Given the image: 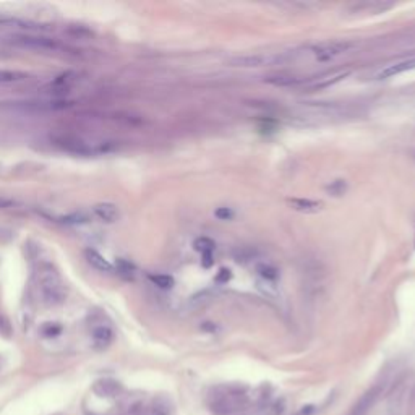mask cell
<instances>
[{
	"label": "cell",
	"instance_id": "4",
	"mask_svg": "<svg viewBox=\"0 0 415 415\" xmlns=\"http://www.w3.org/2000/svg\"><path fill=\"white\" fill-rule=\"evenodd\" d=\"M381 394H383L381 385H375L373 388H370L365 394L354 404V407L350 409L349 415H368L376 406V402L380 401Z\"/></svg>",
	"mask_w": 415,
	"mask_h": 415
},
{
	"label": "cell",
	"instance_id": "19",
	"mask_svg": "<svg viewBox=\"0 0 415 415\" xmlns=\"http://www.w3.org/2000/svg\"><path fill=\"white\" fill-rule=\"evenodd\" d=\"M346 190H347V184H346V180H334V182H331L328 187H326V191L329 195H333V196H340V195H344L346 193Z\"/></svg>",
	"mask_w": 415,
	"mask_h": 415
},
{
	"label": "cell",
	"instance_id": "18",
	"mask_svg": "<svg viewBox=\"0 0 415 415\" xmlns=\"http://www.w3.org/2000/svg\"><path fill=\"white\" fill-rule=\"evenodd\" d=\"M193 247L196 251H200L201 255H206V253H212V250L216 248V243L212 242L209 237H200L195 240Z\"/></svg>",
	"mask_w": 415,
	"mask_h": 415
},
{
	"label": "cell",
	"instance_id": "7",
	"mask_svg": "<svg viewBox=\"0 0 415 415\" xmlns=\"http://www.w3.org/2000/svg\"><path fill=\"white\" fill-rule=\"evenodd\" d=\"M93 392L96 396H99V398H115V396H119L122 392V385L119 381L109 380V378L99 380V381L94 383Z\"/></svg>",
	"mask_w": 415,
	"mask_h": 415
},
{
	"label": "cell",
	"instance_id": "22",
	"mask_svg": "<svg viewBox=\"0 0 415 415\" xmlns=\"http://www.w3.org/2000/svg\"><path fill=\"white\" fill-rule=\"evenodd\" d=\"M230 278H232V273H230V269L222 268V269L218 273V276H216V281H218V282H227Z\"/></svg>",
	"mask_w": 415,
	"mask_h": 415
},
{
	"label": "cell",
	"instance_id": "11",
	"mask_svg": "<svg viewBox=\"0 0 415 415\" xmlns=\"http://www.w3.org/2000/svg\"><path fill=\"white\" fill-rule=\"evenodd\" d=\"M93 342L96 347H99V349H105L107 346H111V342L114 340V331L109 328V326H105V324H101V326H96L93 329Z\"/></svg>",
	"mask_w": 415,
	"mask_h": 415
},
{
	"label": "cell",
	"instance_id": "13",
	"mask_svg": "<svg viewBox=\"0 0 415 415\" xmlns=\"http://www.w3.org/2000/svg\"><path fill=\"white\" fill-rule=\"evenodd\" d=\"M84 257H86L88 263L93 266V268H96L98 271H104V273H111L114 268H112V264L105 260L101 253H98L96 250H86L84 251Z\"/></svg>",
	"mask_w": 415,
	"mask_h": 415
},
{
	"label": "cell",
	"instance_id": "20",
	"mask_svg": "<svg viewBox=\"0 0 415 415\" xmlns=\"http://www.w3.org/2000/svg\"><path fill=\"white\" fill-rule=\"evenodd\" d=\"M214 216L219 221H230L233 218V211L232 208H227V206H219L214 209Z\"/></svg>",
	"mask_w": 415,
	"mask_h": 415
},
{
	"label": "cell",
	"instance_id": "25",
	"mask_svg": "<svg viewBox=\"0 0 415 415\" xmlns=\"http://www.w3.org/2000/svg\"><path fill=\"white\" fill-rule=\"evenodd\" d=\"M15 205V201L12 198H7V196H2L0 195V209H4V208H10V206H13Z\"/></svg>",
	"mask_w": 415,
	"mask_h": 415
},
{
	"label": "cell",
	"instance_id": "16",
	"mask_svg": "<svg viewBox=\"0 0 415 415\" xmlns=\"http://www.w3.org/2000/svg\"><path fill=\"white\" fill-rule=\"evenodd\" d=\"M150 278V281L157 285V287H161V289H172L175 281L172 276H169V274H163V273H157V274H150L148 276Z\"/></svg>",
	"mask_w": 415,
	"mask_h": 415
},
{
	"label": "cell",
	"instance_id": "24",
	"mask_svg": "<svg viewBox=\"0 0 415 415\" xmlns=\"http://www.w3.org/2000/svg\"><path fill=\"white\" fill-rule=\"evenodd\" d=\"M0 333L5 334V336H10V324L4 316H0Z\"/></svg>",
	"mask_w": 415,
	"mask_h": 415
},
{
	"label": "cell",
	"instance_id": "2",
	"mask_svg": "<svg viewBox=\"0 0 415 415\" xmlns=\"http://www.w3.org/2000/svg\"><path fill=\"white\" fill-rule=\"evenodd\" d=\"M354 47H357V42L354 41H328V42L315 44L310 49V52L318 62H328L346 54L349 50H352Z\"/></svg>",
	"mask_w": 415,
	"mask_h": 415
},
{
	"label": "cell",
	"instance_id": "9",
	"mask_svg": "<svg viewBox=\"0 0 415 415\" xmlns=\"http://www.w3.org/2000/svg\"><path fill=\"white\" fill-rule=\"evenodd\" d=\"M93 214L98 218L99 221L104 222H115L120 218V211L114 203H99L93 206Z\"/></svg>",
	"mask_w": 415,
	"mask_h": 415
},
{
	"label": "cell",
	"instance_id": "6",
	"mask_svg": "<svg viewBox=\"0 0 415 415\" xmlns=\"http://www.w3.org/2000/svg\"><path fill=\"white\" fill-rule=\"evenodd\" d=\"M415 70V57L413 59H406V60H399L394 63H389L385 68H381L376 73V80H386V78H392L396 75H401V73H406Z\"/></svg>",
	"mask_w": 415,
	"mask_h": 415
},
{
	"label": "cell",
	"instance_id": "10",
	"mask_svg": "<svg viewBox=\"0 0 415 415\" xmlns=\"http://www.w3.org/2000/svg\"><path fill=\"white\" fill-rule=\"evenodd\" d=\"M18 44L25 46V47H33V49H41V50H54L59 49V46L56 44L52 39L47 38H31V36H23L16 39Z\"/></svg>",
	"mask_w": 415,
	"mask_h": 415
},
{
	"label": "cell",
	"instance_id": "14",
	"mask_svg": "<svg viewBox=\"0 0 415 415\" xmlns=\"http://www.w3.org/2000/svg\"><path fill=\"white\" fill-rule=\"evenodd\" d=\"M29 77L25 71H18V70H0V84H16V83H23Z\"/></svg>",
	"mask_w": 415,
	"mask_h": 415
},
{
	"label": "cell",
	"instance_id": "21",
	"mask_svg": "<svg viewBox=\"0 0 415 415\" xmlns=\"http://www.w3.org/2000/svg\"><path fill=\"white\" fill-rule=\"evenodd\" d=\"M62 333V326L56 324V323H47L44 328H42V334L46 337H56Z\"/></svg>",
	"mask_w": 415,
	"mask_h": 415
},
{
	"label": "cell",
	"instance_id": "17",
	"mask_svg": "<svg viewBox=\"0 0 415 415\" xmlns=\"http://www.w3.org/2000/svg\"><path fill=\"white\" fill-rule=\"evenodd\" d=\"M73 83H75V75H73V73H63V75L57 77L50 83V86L56 88L57 91H65V89L71 88Z\"/></svg>",
	"mask_w": 415,
	"mask_h": 415
},
{
	"label": "cell",
	"instance_id": "23",
	"mask_svg": "<svg viewBox=\"0 0 415 415\" xmlns=\"http://www.w3.org/2000/svg\"><path fill=\"white\" fill-rule=\"evenodd\" d=\"M201 264H203L205 268H211V266L214 264V260H212V253L201 255Z\"/></svg>",
	"mask_w": 415,
	"mask_h": 415
},
{
	"label": "cell",
	"instance_id": "3",
	"mask_svg": "<svg viewBox=\"0 0 415 415\" xmlns=\"http://www.w3.org/2000/svg\"><path fill=\"white\" fill-rule=\"evenodd\" d=\"M287 57L279 56V54H250V56H239L233 57L229 65L232 67H240V68H258V67H266V65H274L285 60Z\"/></svg>",
	"mask_w": 415,
	"mask_h": 415
},
{
	"label": "cell",
	"instance_id": "8",
	"mask_svg": "<svg viewBox=\"0 0 415 415\" xmlns=\"http://www.w3.org/2000/svg\"><path fill=\"white\" fill-rule=\"evenodd\" d=\"M287 205H289L294 211L305 212V214H313V212L321 211V208H323L321 201L310 200V198H289L287 200Z\"/></svg>",
	"mask_w": 415,
	"mask_h": 415
},
{
	"label": "cell",
	"instance_id": "15",
	"mask_svg": "<svg viewBox=\"0 0 415 415\" xmlns=\"http://www.w3.org/2000/svg\"><path fill=\"white\" fill-rule=\"evenodd\" d=\"M257 274L266 282H274V281H278V278H279L278 268H274L273 264H268V263L258 264L257 266Z\"/></svg>",
	"mask_w": 415,
	"mask_h": 415
},
{
	"label": "cell",
	"instance_id": "5",
	"mask_svg": "<svg viewBox=\"0 0 415 415\" xmlns=\"http://www.w3.org/2000/svg\"><path fill=\"white\" fill-rule=\"evenodd\" d=\"M56 145L62 150H65L68 153H75V154H91L94 153L93 148L86 143L75 136H59L56 138Z\"/></svg>",
	"mask_w": 415,
	"mask_h": 415
},
{
	"label": "cell",
	"instance_id": "1",
	"mask_svg": "<svg viewBox=\"0 0 415 415\" xmlns=\"http://www.w3.org/2000/svg\"><path fill=\"white\" fill-rule=\"evenodd\" d=\"M38 289L41 299L47 305H59L65 299V285L54 268L44 264L38 273Z\"/></svg>",
	"mask_w": 415,
	"mask_h": 415
},
{
	"label": "cell",
	"instance_id": "12",
	"mask_svg": "<svg viewBox=\"0 0 415 415\" xmlns=\"http://www.w3.org/2000/svg\"><path fill=\"white\" fill-rule=\"evenodd\" d=\"M264 81L273 86H279V88H291L297 86L303 81V78L295 77V75H287V73H279V75H271L268 78H264Z\"/></svg>",
	"mask_w": 415,
	"mask_h": 415
}]
</instances>
